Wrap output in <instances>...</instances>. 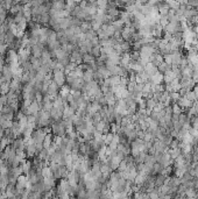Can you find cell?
<instances>
[{
    "label": "cell",
    "mask_w": 198,
    "mask_h": 199,
    "mask_svg": "<svg viewBox=\"0 0 198 199\" xmlns=\"http://www.w3.org/2000/svg\"><path fill=\"white\" fill-rule=\"evenodd\" d=\"M93 73H94V71L92 69H87V70L84 71V73H83V81L85 83H89V82H92L93 81Z\"/></svg>",
    "instance_id": "3957f363"
},
{
    "label": "cell",
    "mask_w": 198,
    "mask_h": 199,
    "mask_svg": "<svg viewBox=\"0 0 198 199\" xmlns=\"http://www.w3.org/2000/svg\"><path fill=\"white\" fill-rule=\"evenodd\" d=\"M52 78L55 83L57 84L59 88H62L65 84V73L63 70H58V69H54L52 70Z\"/></svg>",
    "instance_id": "6da1fadb"
},
{
    "label": "cell",
    "mask_w": 198,
    "mask_h": 199,
    "mask_svg": "<svg viewBox=\"0 0 198 199\" xmlns=\"http://www.w3.org/2000/svg\"><path fill=\"white\" fill-rule=\"evenodd\" d=\"M166 181H167V176L163 175L162 172L155 175V177H154V184H155V187H157V189L162 187L163 185L166 184Z\"/></svg>",
    "instance_id": "7a4b0ae2"
},
{
    "label": "cell",
    "mask_w": 198,
    "mask_h": 199,
    "mask_svg": "<svg viewBox=\"0 0 198 199\" xmlns=\"http://www.w3.org/2000/svg\"><path fill=\"white\" fill-rule=\"evenodd\" d=\"M113 135H114V133H112V132H109V133L104 134V143L106 146L110 145V142L112 141V139H113Z\"/></svg>",
    "instance_id": "52a82bcc"
},
{
    "label": "cell",
    "mask_w": 198,
    "mask_h": 199,
    "mask_svg": "<svg viewBox=\"0 0 198 199\" xmlns=\"http://www.w3.org/2000/svg\"><path fill=\"white\" fill-rule=\"evenodd\" d=\"M82 59H83V63H85V64H91L92 62H94V61H96V58H94V57H93L90 53H84V54H83V57H82Z\"/></svg>",
    "instance_id": "5b68a950"
},
{
    "label": "cell",
    "mask_w": 198,
    "mask_h": 199,
    "mask_svg": "<svg viewBox=\"0 0 198 199\" xmlns=\"http://www.w3.org/2000/svg\"><path fill=\"white\" fill-rule=\"evenodd\" d=\"M90 54L92 55L94 58H98L99 56L101 55V48H100V46H96V47H93L92 49H91Z\"/></svg>",
    "instance_id": "8992f818"
},
{
    "label": "cell",
    "mask_w": 198,
    "mask_h": 199,
    "mask_svg": "<svg viewBox=\"0 0 198 199\" xmlns=\"http://www.w3.org/2000/svg\"><path fill=\"white\" fill-rule=\"evenodd\" d=\"M157 70H158V72H160V73L164 75L167 71L171 70V65L168 64V63H166V62L163 61L162 63H160V64L157 65Z\"/></svg>",
    "instance_id": "277c9868"
}]
</instances>
